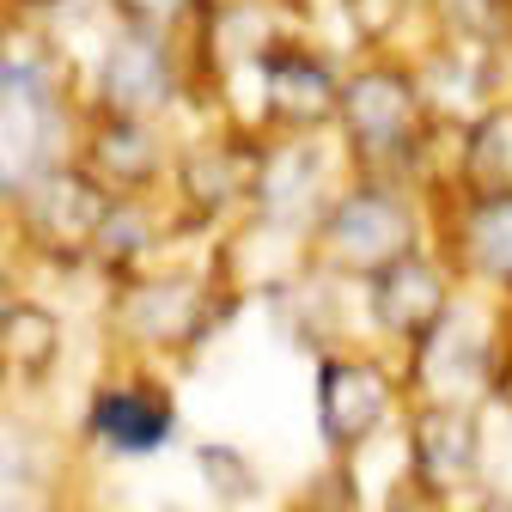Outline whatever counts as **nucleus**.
I'll return each mask as SVG.
<instances>
[{
  "instance_id": "obj_16",
  "label": "nucleus",
  "mask_w": 512,
  "mask_h": 512,
  "mask_svg": "<svg viewBox=\"0 0 512 512\" xmlns=\"http://www.w3.org/2000/svg\"><path fill=\"white\" fill-rule=\"evenodd\" d=\"M196 464H202V476H208V488H214L220 500H244V494L256 488V476L244 470V458H232L226 445H202Z\"/></svg>"
},
{
  "instance_id": "obj_3",
  "label": "nucleus",
  "mask_w": 512,
  "mask_h": 512,
  "mask_svg": "<svg viewBox=\"0 0 512 512\" xmlns=\"http://www.w3.org/2000/svg\"><path fill=\"white\" fill-rule=\"evenodd\" d=\"M342 122H348V141H354L366 159L409 153L415 122H421L415 86H409L397 68H366V74L342 92Z\"/></svg>"
},
{
  "instance_id": "obj_10",
  "label": "nucleus",
  "mask_w": 512,
  "mask_h": 512,
  "mask_svg": "<svg viewBox=\"0 0 512 512\" xmlns=\"http://www.w3.org/2000/svg\"><path fill=\"white\" fill-rule=\"evenodd\" d=\"M464 177L482 202L512 196V104H494L464 141Z\"/></svg>"
},
{
  "instance_id": "obj_5",
  "label": "nucleus",
  "mask_w": 512,
  "mask_h": 512,
  "mask_svg": "<svg viewBox=\"0 0 512 512\" xmlns=\"http://www.w3.org/2000/svg\"><path fill=\"white\" fill-rule=\"evenodd\" d=\"M409 452H415L421 482L458 488V482L476 470V452H482L476 409H464V403H427V409L415 415V427H409Z\"/></svg>"
},
{
  "instance_id": "obj_13",
  "label": "nucleus",
  "mask_w": 512,
  "mask_h": 512,
  "mask_svg": "<svg viewBox=\"0 0 512 512\" xmlns=\"http://www.w3.org/2000/svg\"><path fill=\"white\" fill-rule=\"evenodd\" d=\"M55 342H61V330H55V317L43 311V305H7V324H0V348H7V360L19 366V372H43L49 360H55Z\"/></svg>"
},
{
  "instance_id": "obj_11",
  "label": "nucleus",
  "mask_w": 512,
  "mask_h": 512,
  "mask_svg": "<svg viewBox=\"0 0 512 512\" xmlns=\"http://www.w3.org/2000/svg\"><path fill=\"white\" fill-rule=\"evenodd\" d=\"M196 287L189 281H147L128 293V330L147 342H183L189 324H196Z\"/></svg>"
},
{
  "instance_id": "obj_1",
  "label": "nucleus",
  "mask_w": 512,
  "mask_h": 512,
  "mask_svg": "<svg viewBox=\"0 0 512 512\" xmlns=\"http://www.w3.org/2000/svg\"><path fill=\"white\" fill-rule=\"evenodd\" d=\"M324 256L336 269H366L384 275L391 263L415 256V214L391 196V189H354L336 202L324 220Z\"/></svg>"
},
{
  "instance_id": "obj_18",
  "label": "nucleus",
  "mask_w": 512,
  "mask_h": 512,
  "mask_svg": "<svg viewBox=\"0 0 512 512\" xmlns=\"http://www.w3.org/2000/svg\"><path fill=\"white\" fill-rule=\"evenodd\" d=\"M116 7L128 19H141V25H171V19H183L189 0H116Z\"/></svg>"
},
{
  "instance_id": "obj_2",
  "label": "nucleus",
  "mask_w": 512,
  "mask_h": 512,
  "mask_svg": "<svg viewBox=\"0 0 512 512\" xmlns=\"http://www.w3.org/2000/svg\"><path fill=\"white\" fill-rule=\"evenodd\" d=\"M25 208V232L43 244V250H55V256H80L104 226H110V202H104V189H98V177H86V171H43L37 183H25V196H19Z\"/></svg>"
},
{
  "instance_id": "obj_8",
  "label": "nucleus",
  "mask_w": 512,
  "mask_h": 512,
  "mask_svg": "<svg viewBox=\"0 0 512 512\" xmlns=\"http://www.w3.org/2000/svg\"><path fill=\"white\" fill-rule=\"evenodd\" d=\"M263 86H269V110H275L281 122H293V128L324 122V116L342 104L330 68H324L317 55H305V49H275V55L263 61Z\"/></svg>"
},
{
  "instance_id": "obj_19",
  "label": "nucleus",
  "mask_w": 512,
  "mask_h": 512,
  "mask_svg": "<svg viewBox=\"0 0 512 512\" xmlns=\"http://www.w3.org/2000/svg\"><path fill=\"white\" fill-rule=\"evenodd\" d=\"M25 7H68V0H25Z\"/></svg>"
},
{
  "instance_id": "obj_14",
  "label": "nucleus",
  "mask_w": 512,
  "mask_h": 512,
  "mask_svg": "<svg viewBox=\"0 0 512 512\" xmlns=\"http://www.w3.org/2000/svg\"><path fill=\"white\" fill-rule=\"evenodd\" d=\"M232 159H238V153H226V147H202V153L183 159L177 183H183V196L196 202L202 214H214V208L232 202V189H238V165H232Z\"/></svg>"
},
{
  "instance_id": "obj_6",
  "label": "nucleus",
  "mask_w": 512,
  "mask_h": 512,
  "mask_svg": "<svg viewBox=\"0 0 512 512\" xmlns=\"http://www.w3.org/2000/svg\"><path fill=\"white\" fill-rule=\"evenodd\" d=\"M372 317L397 336H427L445 317V275L427 256H403L384 275H372Z\"/></svg>"
},
{
  "instance_id": "obj_15",
  "label": "nucleus",
  "mask_w": 512,
  "mask_h": 512,
  "mask_svg": "<svg viewBox=\"0 0 512 512\" xmlns=\"http://www.w3.org/2000/svg\"><path fill=\"white\" fill-rule=\"evenodd\" d=\"M470 256L488 275H512V196L476 202V214H470Z\"/></svg>"
},
{
  "instance_id": "obj_17",
  "label": "nucleus",
  "mask_w": 512,
  "mask_h": 512,
  "mask_svg": "<svg viewBox=\"0 0 512 512\" xmlns=\"http://www.w3.org/2000/svg\"><path fill=\"white\" fill-rule=\"evenodd\" d=\"M348 13H354V31L360 37H384V31L397 25L403 0H348Z\"/></svg>"
},
{
  "instance_id": "obj_7",
  "label": "nucleus",
  "mask_w": 512,
  "mask_h": 512,
  "mask_svg": "<svg viewBox=\"0 0 512 512\" xmlns=\"http://www.w3.org/2000/svg\"><path fill=\"white\" fill-rule=\"evenodd\" d=\"M92 433L104 445H116L122 458H147L171 439V403L147 384H128V391H98L92 403Z\"/></svg>"
},
{
  "instance_id": "obj_9",
  "label": "nucleus",
  "mask_w": 512,
  "mask_h": 512,
  "mask_svg": "<svg viewBox=\"0 0 512 512\" xmlns=\"http://www.w3.org/2000/svg\"><path fill=\"white\" fill-rule=\"evenodd\" d=\"M171 92V61L153 37H122L104 61V104L116 116H135Z\"/></svg>"
},
{
  "instance_id": "obj_20",
  "label": "nucleus",
  "mask_w": 512,
  "mask_h": 512,
  "mask_svg": "<svg viewBox=\"0 0 512 512\" xmlns=\"http://www.w3.org/2000/svg\"><path fill=\"white\" fill-rule=\"evenodd\" d=\"M506 403H512V372H506Z\"/></svg>"
},
{
  "instance_id": "obj_12",
  "label": "nucleus",
  "mask_w": 512,
  "mask_h": 512,
  "mask_svg": "<svg viewBox=\"0 0 512 512\" xmlns=\"http://www.w3.org/2000/svg\"><path fill=\"white\" fill-rule=\"evenodd\" d=\"M92 159H98L104 177L141 183V177H153V135H147L135 116H110L98 135H92Z\"/></svg>"
},
{
  "instance_id": "obj_4",
  "label": "nucleus",
  "mask_w": 512,
  "mask_h": 512,
  "mask_svg": "<svg viewBox=\"0 0 512 512\" xmlns=\"http://www.w3.org/2000/svg\"><path fill=\"white\" fill-rule=\"evenodd\" d=\"M384 409H391V384H384L378 366L324 360V372H317V421H324V439L336 452H354V445L384 421Z\"/></svg>"
}]
</instances>
